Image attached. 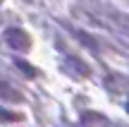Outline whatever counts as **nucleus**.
<instances>
[{"instance_id": "1", "label": "nucleus", "mask_w": 129, "mask_h": 127, "mask_svg": "<svg viewBox=\"0 0 129 127\" xmlns=\"http://www.w3.org/2000/svg\"><path fill=\"white\" fill-rule=\"evenodd\" d=\"M5 38H7V43L14 46V48H24L26 46V36H24L19 29H10V31L5 34Z\"/></svg>"}, {"instance_id": "2", "label": "nucleus", "mask_w": 129, "mask_h": 127, "mask_svg": "<svg viewBox=\"0 0 129 127\" xmlns=\"http://www.w3.org/2000/svg\"><path fill=\"white\" fill-rule=\"evenodd\" d=\"M10 86L5 84V82H0V96H3V98H14L17 101V94H14V91H7Z\"/></svg>"}]
</instances>
